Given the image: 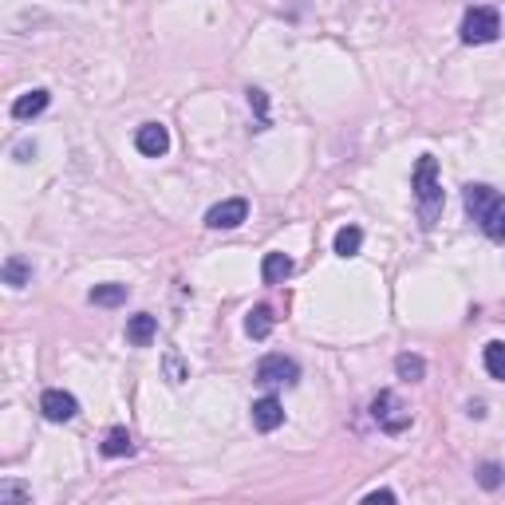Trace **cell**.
I'll use <instances>...</instances> for the list:
<instances>
[{
  "instance_id": "cell-1",
  "label": "cell",
  "mask_w": 505,
  "mask_h": 505,
  "mask_svg": "<svg viewBox=\"0 0 505 505\" xmlns=\"http://www.w3.org/2000/svg\"><path fill=\"white\" fill-rule=\"evenodd\" d=\"M462 202H466V213L482 225V233L490 241H505V194L490 190V186H466Z\"/></svg>"
},
{
  "instance_id": "cell-2",
  "label": "cell",
  "mask_w": 505,
  "mask_h": 505,
  "mask_svg": "<svg viewBox=\"0 0 505 505\" xmlns=\"http://www.w3.org/2000/svg\"><path fill=\"white\" fill-rule=\"evenodd\" d=\"M411 190H414V202H419L422 225H434V217L442 210V186H439V162H434L431 154H422L419 166H414Z\"/></svg>"
},
{
  "instance_id": "cell-3",
  "label": "cell",
  "mask_w": 505,
  "mask_h": 505,
  "mask_svg": "<svg viewBox=\"0 0 505 505\" xmlns=\"http://www.w3.org/2000/svg\"><path fill=\"white\" fill-rule=\"evenodd\" d=\"M371 419L379 422L387 434H403L411 427V411H407V403L399 399L395 391H379L375 395V403H371Z\"/></svg>"
},
{
  "instance_id": "cell-4",
  "label": "cell",
  "mask_w": 505,
  "mask_h": 505,
  "mask_svg": "<svg viewBox=\"0 0 505 505\" xmlns=\"http://www.w3.org/2000/svg\"><path fill=\"white\" fill-rule=\"evenodd\" d=\"M498 32H501L498 8L478 4V8H470V13L462 16V39H466V44H493Z\"/></svg>"
},
{
  "instance_id": "cell-5",
  "label": "cell",
  "mask_w": 505,
  "mask_h": 505,
  "mask_svg": "<svg viewBox=\"0 0 505 505\" xmlns=\"http://www.w3.org/2000/svg\"><path fill=\"white\" fill-rule=\"evenodd\" d=\"M296 379H300V363L284 352H269V355H261V363H257V383H265V387H281V383L292 387Z\"/></svg>"
},
{
  "instance_id": "cell-6",
  "label": "cell",
  "mask_w": 505,
  "mask_h": 505,
  "mask_svg": "<svg viewBox=\"0 0 505 505\" xmlns=\"http://www.w3.org/2000/svg\"><path fill=\"white\" fill-rule=\"evenodd\" d=\"M249 217V202L245 197H230V202H217L210 213H205V225L210 230H237V225Z\"/></svg>"
},
{
  "instance_id": "cell-7",
  "label": "cell",
  "mask_w": 505,
  "mask_h": 505,
  "mask_svg": "<svg viewBox=\"0 0 505 505\" xmlns=\"http://www.w3.org/2000/svg\"><path fill=\"white\" fill-rule=\"evenodd\" d=\"M39 411H44V419H52V422H72L79 414V403H75V395L52 387V391L39 395Z\"/></svg>"
},
{
  "instance_id": "cell-8",
  "label": "cell",
  "mask_w": 505,
  "mask_h": 505,
  "mask_svg": "<svg viewBox=\"0 0 505 505\" xmlns=\"http://www.w3.org/2000/svg\"><path fill=\"white\" fill-rule=\"evenodd\" d=\"M135 146H138V154H146V158H162L170 151V131H166L162 123H143L135 135Z\"/></svg>"
},
{
  "instance_id": "cell-9",
  "label": "cell",
  "mask_w": 505,
  "mask_h": 505,
  "mask_svg": "<svg viewBox=\"0 0 505 505\" xmlns=\"http://www.w3.org/2000/svg\"><path fill=\"white\" fill-rule=\"evenodd\" d=\"M284 422V407H281V399H276V395H265V399H257L253 403V427L257 431H276Z\"/></svg>"
},
{
  "instance_id": "cell-10",
  "label": "cell",
  "mask_w": 505,
  "mask_h": 505,
  "mask_svg": "<svg viewBox=\"0 0 505 505\" xmlns=\"http://www.w3.org/2000/svg\"><path fill=\"white\" fill-rule=\"evenodd\" d=\"M48 103H52V95H48L44 87H36V91L20 95L16 103H13V118H20V123H28V118L44 115V111H48Z\"/></svg>"
},
{
  "instance_id": "cell-11",
  "label": "cell",
  "mask_w": 505,
  "mask_h": 505,
  "mask_svg": "<svg viewBox=\"0 0 505 505\" xmlns=\"http://www.w3.org/2000/svg\"><path fill=\"white\" fill-rule=\"evenodd\" d=\"M154 335H158V320H154L151 312L131 316V324H126V340H131L135 348H146V344H154Z\"/></svg>"
},
{
  "instance_id": "cell-12",
  "label": "cell",
  "mask_w": 505,
  "mask_h": 505,
  "mask_svg": "<svg viewBox=\"0 0 505 505\" xmlns=\"http://www.w3.org/2000/svg\"><path fill=\"white\" fill-rule=\"evenodd\" d=\"M99 450H103L107 458H126V454L135 450V442H131V434H126V427H111L103 434V442H99Z\"/></svg>"
},
{
  "instance_id": "cell-13",
  "label": "cell",
  "mask_w": 505,
  "mask_h": 505,
  "mask_svg": "<svg viewBox=\"0 0 505 505\" xmlns=\"http://www.w3.org/2000/svg\"><path fill=\"white\" fill-rule=\"evenodd\" d=\"M261 276H265V284H284L292 276V261L284 253H269L261 261Z\"/></svg>"
},
{
  "instance_id": "cell-14",
  "label": "cell",
  "mask_w": 505,
  "mask_h": 505,
  "mask_svg": "<svg viewBox=\"0 0 505 505\" xmlns=\"http://www.w3.org/2000/svg\"><path fill=\"white\" fill-rule=\"evenodd\" d=\"M245 332H249L253 340H265V335L273 332V309L269 304H257V309L245 316Z\"/></svg>"
},
{
  "instance_id": "cell-15",
  "label": "cell",
  "mask_w": 505,
  "mask_h": 505,
  "mask_svg": "<svg viewBox=\"0 0 505 505\" xmlns=\"http://www.w3.org/2000/svg\"><path fill=\"white\" fill-rule=\"evenodd\" d=\"M28 281H32V265L20 261V257H8L4 261V284L8 289H24Z\"/></svg>"
},
{
  "instance_id": "cell-16",
  "label": "cell",
  "mask_w": 505,
  "mask_h": 505,
  "mask_svg": "<svg viewBox=\"0 0 505 505\" xmlns=\"http://www.w3.org/2000/svg\"><path fill=\"white\" fill-rule=\"evenodd\" d=\"M360 245H363V230H360V225H344V230L335 233V253H340V257H355V253H360Z\"/></svg>"
},
{
  "instance_id": "cell-17",
  "label": "cell",
  "mask_w": 505,
  "mask_h": 505,
  "mask_svg": "<svg viewBox=\"0 0 505 505\" xmlns=\"http://www.w3.org/2000/svg\"><path fill=\"white\" fill-rule=\"evenodd\" d=\"M482 363H486V371L493 375V379L505 383V344H501V340L486 344V352H482Z\"/></svg>"
},
{
  "instance_id": "cell-18",
  "label": "cell",
  "mask_w": 505,
  "mask_h": 505,
  "mask_svg": "<svg viewBox=\"0 0 505 505\" xmlns=\"http://www.w3.org/2000/svg\"><path fill=\"white\" fill-rule=\"evenodd\" d=\"M123 300H126V284H95L91 289V304H103V309H115Z\"/></svg>"
},
{
  "instance_id": "cell-19",
  "label": "cell",
  "mask_w": 505,
  "mask_h": 505,
  "mask_svg": "<svg viewBox=\"0 0 505 505\" xmlns=\"http://www.w3.org/2000/svg\"><path fill=\"white\" fill-rule=\"evenodd\" d=\"M395 371H399V379H422L427 375V363H422V355H411V352H403L399 360H395Z\"/></svg>"
},
{
  "instance_id": "cell-20",
  "label": "cell",
  "mask_w": 505,
  "mask_h": 505,
  "mask_svg": "<svg viewBox=\"0 0 505 505\" xmlns=\"http://www.w3.org/2000/svg\"><path fill=\"white\" fill-rule=\"evenodd\" d=\"M478 482L486 490H498L501 486V466H498V462H482V466H478Z\"/></svg>"
},
{
  "instance_id": "cell-21",
  "label": "cell",
  "mask_w": 505,
  "mask_h": 505,
  "mask_svg": "<svg viewBox=\"0 0 505 505\" xmlns=\"http://www.w3.org/2000/svg\"><path fill=\"white\" fill-rule=\"evenodd\" d=\"M8 501H32V493L24 486H16V482H4V486H0V505H8Z\"/></svg>"
},
{
  "instance_id": "cell-22",
  "label": "cell",
  "mask_w": 505,
  "mask_h": 505,
  "mask_svg": "<svg viewBox=\"0 0 505 505\" xmlns=\"http://www.w3.org/2000/svg\"><path fill=\"white\" fill-rule=\"evenodd\" d=\"M249 103L257 107V115H261V131H265V126H269V115H265V107H269V103H265V91L249 87Z\"/></svg>"
},
{
  "instance_id": "cell-23",
  "label": "cell",
  "mask_w": 505,
  "mask_h": 505,
  "mask_svg": "<svg viewBox=\"0 0 505 505\" xmlns=\"http://www.w3.org/2000/svg\"><path fill=\"white\" fill-rule=\"evenodd\" d=\"M363 501H368V505H379V501H383V505H391V501H395V493H391V490H371Z\"/></svg>"
}]
</instances>
